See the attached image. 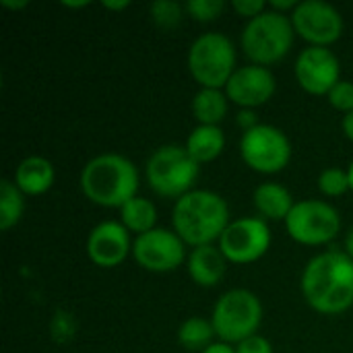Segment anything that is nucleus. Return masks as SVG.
I'll use <instances>...</instances> for the list:
<instances>
[{"label":"nucleus","mask_w":353,"mask_h":353,"mask_svg":"<svg viewBox=\"0 0 353 353\" xmlns=\"http://www.w3.org/2000/svg\"><path fill=\"white\" fill-rule=\"evenodd\" d=\"M236 68V48L225 33L209 31L190 43L188 70L201 87L225 89Z\"/></svg>","instance_id":"6"},{"label":"nucleus","mask_w":353,"mask_h":353,"mask_svg":"<svg viewBox=\"0 0 353 353\" xmlns=\"http://www.w3.org/2000/svg\"><path fill=\"white\" fill-rule=\"evenodd\" d=\"M230 99L221 89L201 87L192 97V116L199 124L219 126V122L228 116Z\"/></svg>","instance_id":"20"},{"label":"nucleus","mask_w":353,"mask_h":353,"mask_svg":"<svg viewBox=\"0 0 353 353\" xmlns=\"http://www.w3.org/2000/svg\"><path fill=\"white\" fill-rule=\"evenodd\" d=\"M232 8L240 14V17H246L248 21L259 17L261 12L267 10V4L263 0H234L232 2Z\"/></svg>","instance_id":"29"},{"label":"nucleus","mask_w":353,"mask_h":353,"mask_svg":"<svg viewBox=\"0 0 353 353\" xmlns=\"http://www.w3.org/2000/svg\"><path fill=\"white\" fill-rule=\"evenodd\" d=\"M232 223L225 199L213 190L196 188L176 201L172 211L174 232L186 246H207L219 242L225 228Z\"/></svg>","instance_id":"2"},{"label":"nucleus","mask_w":353,"mask_h":353,"mask_svg":"<svg viewBox=\"0 0 353 353\" xmlns=\"http://www.w3.org/2000/svg\"><path fill=\"white\" fill-rule=\"evenodd\" d=\"M296 79L300 87L312 95H329V91L341 81L339 58L329 48L308 46L296 60Z\"/></svg>","instance_id":"13"},{"label":"nucleus","mask_w":353,"mask_h":353,"mask_svg":"<svg viewBox=\"0 0 353 353\" xmlns=\"http://www.w3.org/2000/svg\"><path fill=\"white\" fill-rule=\"evenodd\" d=\"M217 333L213 329V323L201 316H192L186 319L180 329H178V343L188 350V352H199L203 353L209 345H213Z\"/></svg>","instance_id":"22"},{"label":"nucleus","mask_w":353,"mask_h":353,"mask_svg":"<svg viewBox=\"0 0 353 353\" xmlns=\"http://www.w3.org/2000/svg\"><path fill=\"white\" fill-rule=\"evenodd\" d=\"M302 294L321 314H341L353 306V259L345 250H327L308 261Z\"/></svg>","instance_id":"1"},{"label":"nucleus","mask_w":353,"mask_h":353,"mask_svg":"<svg viewBox=\"0 0 353 353\" xmlns=\"http://www.w3.org/2000/svg\"><path fill=\"white\" fill-rule=\"evenodd\" d=\"M120 219H122V225L130 234L141 236V234H147V232L155 230L157 209L149 199L134 196L126 205L120 207Z\"/></svg>","instance_id":"21"},{"label":"nucleus","mask_w":353,"mask_h":353,"mask_svg":"<svg viewBox=\"0 0 353 353\" xmlns=\"http://www.w3.org/2000/svg\"><path fill=\"white\" fill-rule=\"evenodd\" d=\"M25 211V194L17 188L12 180L0 182V230L8 232L17 225Z\"/></svg>","instance_id":"23"},{"label":"nucleus","mask_w":353,"mask_h":353,"mask_svg":"<svg viewBox=\"0 0 353 353\" xmlns=\"http://www.w3.org/2000/svg\"><path fill=\"white\" fill-rule=\"evenodd\" d=\"M347 176H350V188L353 190V161L350 163V168H347Z\"/></svg>","instance_id":"38"},{"label":"nucleus","mask_w":353,"mask_h":353,"mask_svg":"<svg viewBox=\"0 0 353 353\" xmlns=\"http://www.w3.org/2000/svg\"><path fill=\"white\" fill-rule=\"evenodd\" d=\"M213 329L223 343H242L256 335L263 323V304L250 290H230L219 296L211 314Z\"/></svg>","instance_id":"7"},{"label":"nucleus","mask_w":353,"mask_h":353,"mask_svg":"<svg viewBox=\"0 0 353 353\" xmlns=\"http://www.w3.org/2000/svg\"><path fill=\"white\" fill-rule=\"evenodd\" d=\"M217 246L221 248L228 263L250 265L263 259L271 246V230L263 217H240L221 234Z\"/></svg>","instance_id":"10"},{"label":"nucleus","mask_w":353,"mask_h":353,"mask_svg":"<svg viewBox=\"0 0 353 353\" xmlns=\"http://www.w3.org/2000/svg\"><path fill=\"white\" fill-rule=\"evenodd\" d=\"M319 190L325 196H341L345 194L350 188V176L347 170L341 168H327L321 176H319Z\"/></svg>","instance_id":"25"},{"label":"nucleus","mask_w":353,"mask_h":353,"mask_svg":"<svg viewBox=\"0 0 353 353\" xmlns=\"http://www.w3.org/2000/svg\"><path fill=\"white\" fill-rule=\"evenodd\" d=\"M186 151L190 153V157L201 165V163H209L213 159H217L223 149H225V134L221 130V126H205V124H196L192 128V132L186 139Z\"/></svg>","instance_id":"19"},{"label":"nucleus","mask_w":353,"mask_h":353,"mask_svg":"<svg viewBox=\"0 0 353 353\" xmlns=\"http://www.w3.org/2000/svg\"><path fill=\"white\" fill-rule=\"evenodd\" d=\"M83 194L99 207H122L137 196L139 172L137 165L118 153H101L89 159L81 172Z\"/></svg>","instance_id":"3"},{"label":"nucleus","mask_w":353,"mask_h":353,"mask_svg":"<svg viewBox=\"0 0 353 353\" xmlns=\"http://www.w3.org/2000/svg\"><path fill=\"white\" fill-rule=\"evenodd\" d=\"M341 128H343V134L350 139L353 143V112L350 114H345L343 116V120H341Z\"/></svg>","instance_id":"33"},{"label":"nucleus","mask_w":353,"mask_h":353,"mask_svg":"<svg viewBox=\"0 0 353 353\" xmlns=\"http://www.w3.org/2000/svg\"><path fill=\"white\" fill-rule=\"evenodd\" d=\"M238 122L242 124L244 132L250 130V128H254V126H256V122H254V112H252V110H242V112L238 114Z\"/></svg>","instance_id":"31"},{"label":"nucleus","mask_w":353,"mask_h":353,"mask_svg":"<svg viewBox=\"0 0 353 353\" xmlns=\"http://www.w3.org/2000/svg\"><path fill=\"white\" fill-rule=\"evenodd\" d=\"M228 259L215 244L196 246L188 254V275L201 288H215L225 275Z\"/></svg>","instance_id":"16"},{"label":"nucleus","mask_w":353,"mask_h":353,"mask_svg":"<svg viewBox=\"0 0 353 353\" xmlns=\"http://www.w3.org/2000/svg\"><path fill=\"white\" fill-rule=\"evenodd\" d=\"M285 230L290 238L300 244L323 246L339 234L341 217L331 203L306 199L294 205L292 213L285 219Z\"/></svg>","instance_id":"8"},{"label":"nucleus","mask_w":353,"mask_h":353,"mask_svg":"<svg viewBox=\"0 0 353 353\" xmlns=\"http://www.w3.org/2000/svg\"><path fill=\"white\" fill-rule=\"evenodd\" d=\"M130 2L128 0H120V2H110V0H103V6L105 8H110V10H122V8H126Z\"/></svg>","instance_id":"34"},{"label":"nucleus","mask_w":353,"mask_h":353,"mask_svg":"<svg viewBox=\"0 0 353 353\" xmlns=\"http://www.w3.org/2000/svg\"><path fill=\"white\" fill-rule=\"evenodd\" d=\"M203 353H236V347H232L230 343H223V341H217L213 345H209Z\"/></svg>","instance_id":"32"},{"label":"nucleus","mask_w":353,"mask_h":353,"mask_svg":"<svg viewBox=\"0 0 353 353\" xmlns=\"http://www.w3.org/2000/svg\"><path fill=\"white\" fill-rule=\"evenodd\" d=\"M89 2H68V0H64L62 2V6H70V8H83V6H87Z\"/></svg>","instance_id":"37"},{"label":"nucleus","mask_w":353,"mask_h":353,"mask_svg":"<svg viewBox=\"0 0 353 353\" xmlns=\"http://www.w3.org/2000/svg\"><path fill=\"white\" fill-rule=\"evenodd\" d=\"M343 246H345V254L353 259V228L347 232V236H345V244H343Z\"/></svg>","instance_id":"35"},{"label":"nucleus","mask_w":353,"mask_h":353,"mask_svg":"<svg viewBox=\"0 0 353 353\" xmlns=\"http://www.w3.org/2000/svg\"><path fill=\"white\" fill-rule=\"evenodd\" d=\"M298 4L300 2H296V0H273L271 2V10H277V12H283L285 14V10H296L298 8Z\"/></svg>","instance_id":"30"},{"label":"nucleus","mask_w":353,"mask_h":353,"mask_svg":"<svg viewBox=\"0 0 353 353\" xmlns=\"http://www.w3.org/2000/svg\"><path fill=\"white\" fill-rule=\"evenodd\" d=\"M277 89V81L267 66L246 64L238 66L232 79L225 85V95L232 103L252 110L267 103Z\"/></svg>","instance_id":"14"},{"label":"nucleus","mask_w":353,"mask_h":353,"mask_svg":"<svg viewBox=\"0 0 353 353\" xmlns=\"http://www.w3.org/2000/svg\"><path fill=\"white\" fill-rule=\"evenodd\" d=\"M12 182L23 194L39 196L48 192L54 184V165L41 155H29L17 165Z\"/></svg>","instance_id":"17"},{"label":"nucleus","mask_w":353,"mask_h":353,"mask_svg":"<svg viewBox=\"0 0 353 353\" xmlns=\"http://www.w3.org/2000/svg\"><path fill=\"white\" fill-rule=\"evenodd\" d=\"M296 33L306 39L310 46L329 48L343 33V17L341 12L323 0H304L290 14Z\"/></svg>","instance_id":"12"},{"label":"nucleus","mask_w":353,"mask_h":353,"mask_svg":"<svg viewBox=\"0 0 353 353\" xmlns=\"http://www.w3.org/2000/svg\"><path fill=\"white\" fill-rule=\"evenodd\" d=\"M240 155L244 163L261 174H277L292 159V143L288 134L273 124H256L240 139Z\"/></svg>","instance_id":"9"},{"label":"nucleus","mask_w":353,"mask_h":353,"mask_svg":"<svg viewBox=\"0 0 353 353\" xmlns=\"http://www.w3.org/2000/svg\"><path fill=\"white\" fill-rule=\"evenodd\" d=\"M2 6L19 10V8H25V6H29V2H27V0H21V2H10V0H2Z\"/></svg>","instance_id":"36"},{"label":"nucleus","mask_w":353,"mask_h":353,"mask_svg":"<svg viewBox=\"0 0 353 353\" xmlns=\"http://www.w3.org/2000/svg\"><path fill=\"white\" fill-rule=\"evenodd\" d=\"M132 252L130 232L122 221H101L97 223L87 238V254L93 265L101 269H114Z\"/></svg>","instance_id":"15"},{"label":"nucleus","mask_w":353,"mask_h":353,"mask_svg":"<svg viewBox=\"0 0 353 353\" xmlns=\"http://www.w3.org/2000/svg\"><path fill=\"white\" fill-rule=\"evenodd\" d=\"M151 19L161 29H174L182 21V4L176 0H155L149 6Z\"/></svg>","instance_id":"24"},{"label":"nucleus","mask_w":353,"mask_h":353,"mask_svg":"<svg viewBox=\"0 0 353 353\" xmlns=\"http://www.w3.org/2000/svg\"><path fill=\"white\" fill-rule=\"evenodd\" d=\"M186 244L174 230L155 228L141 234L132 242V256L139 267L153 273H168L178 269L186 259Z\"/></svg>","instance_id":"11"},{"label":"nucleus","mask_w":353,"mask_h":353,"mask_svg":"<svg viewBox=\"0 0 353 353\" xmlns=\"http://www.w3.org/2000/svg\"><path fill=\"white\" fill-rule=\"evenodd\" d=\"M296 29L288 14L267 8L259 17L250 19L242 29V50L252 64L271 66L283 60L294 46Z\"/></svg>","instance_id":"4"},{"label":"nucleus","mask_w":353,"mask_h":353,"mask_svg":"<svg viewBox=\"0 0 353 353\" xmlns=\"http://www.w3.org/2000/svg\"><path fill=\"white\" fill-rule=\"evenodd\" d=\"M327 99H329V103L335 108V110H339V112H343V114H350L353 112V83L352 81H339L331 91H329V95H327Z\"/></svg>","instance_id":"27"},{"label":"nucleus","mask_w":353,"mask_h":353,"mask_svg":"<svg viewBox=\"0 0 353 353\" xmlns=\"http://www.w3.org/2000/svg\"><path fill=\"white\" fill-rule=\"evenodd\" d=\"M199 163L182 145H163L155 149L145 165L151 190L165 199H182L192 190L199 178Z\"/></svg>","instance_id":"5"},{"label":"nucleus","mask_w":353,"mask_h":353,"mask_svg":"<svg viewBox=\"0 0 353 353\" xmlns=\"http://www.w3.org/2000/svg\"><path fill=\"white\" fill-rule=\"evenodd\" d=\"M236 353H273V345L263 335H252L236 345Z\"/></svg>","instance_id":"28"},{"label":"nucleus","mask_w":353,"mask_h":353,"mask_svg":"<svg viewBox=\"0 0 353 353\" xmlns=\"http://www.w3.org/2000/svg\"><path fill=\"white\" fill-rule=\"evenodd\" d=\"M254 207L259 211V215L267 221V219H273V221H285L288 215L292 213L296 201L292 196V192L277 184V182H263L261 186H256L254 190Z\"/></svg>","instance_id":"18"},{"label":"nucleus","mask_w":353,"mask_h":353,"mask_svg":"<svg viewBox=\"0 0 353 353\" xmlns=\"http://www.w3.org/2000/svg\"><path fill=\"white\" fill-rule=\"evenodd\" d=\"M225 8V2L223 0H190L186 2V12L196 19V21H213L217 19Z\"/></svg>","instance_id":"26"}]
</instances>
